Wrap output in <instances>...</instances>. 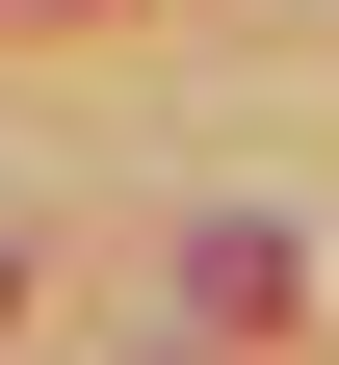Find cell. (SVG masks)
I'll return each mask as SVG.
<instances>
[{
  "mask_svg": "<svg viewBox=\"0 0 339 365\" xmlns=\"http://www.w3.org/2000/svg\"><path fill=\"white\" fill-rule=\"evenodd\" d=\"M183 313H209V339H287V313H313V261H287L261 209H209V235H183Z\"/></svg>",
  "mask_w": 339,
  "mask_h": 365,
  "instance_id": "6da1fadb",
  "label": "cell"
}]
</instances>
